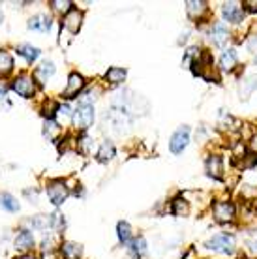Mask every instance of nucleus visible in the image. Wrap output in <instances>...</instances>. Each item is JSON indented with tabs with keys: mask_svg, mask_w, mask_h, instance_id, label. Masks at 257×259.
Returning a JSON list of instances; mask_svg holds the SVG:
<instances>
[{
	"mask_svg": "<svg viewBox=\"0 0 257 259\" xmlns=\"http://www.w3.org/2000/svg\"><path fill=\"white\" fill-rule=\"evenodd\" d=\"M113 107L126 111L130 117L132 115H147L148 111V102L141 94H137L134 91H124L120 94H116V98L113 100Z\"/></svg>",
	"mask_w": 257,
	"mask_h": 259,
	"instance_id": "1",
	"label": "nucleus"
},
{
	"mask_svg": "<svg viewBox=\"0 0 257 259\" xmlns=\"http://www.w3.org/2000/svg\"><path fill=\"white\" fill-rule=\"evenodd\" d=\"M103 120L109 126L111 132H115V134H124L130 128V124H132V117H130L126 111L118 109V107H111L103 115Z\"/></svg>",
	"mask_w": 257,
	"mask_h": 259,
	"instance_id": "2",
	"label": "nucleus"
},
{
	"mask_svg": "<svg viewBox=\"0 0 257 259\" xmlns=\"http://www.w3.org/2000/svg\"><path fill=\"white\" fill-rule=\"evenodd\" d=\"M73 126L81 132L89 130L94 122V107L89 104H79L77 109L73 111Z\"/></svg>",
	"mask_w": 257,
	"mask_h": 259,
	"instance_id": "3",
	"label": "nucleus"
},
{
	"mask_svg": "<svg viewBox=\"0 0 257 259\" xmlns=\"http://www.w3.org/2000/svg\"><path fill=\"white\" fill-rule=\"evenodd\" d=\"M68 195H70V190H68L64 181L55 179V181L47 182V197L51 199V203L55 207H60V205L68 199Z\"/></svg>",
	"mask_w": 257,
	"mask_h": 259,
	"instance_id": "4",
	"label": "nucleus"
},
{
	"mask_svg": "<svg viewBox=\"0 0 257 259\" xmlns=\"http://www.w3.org/2000/svg\"><path fill=\"white\" fill-rule=\"evenodd\" d=\"M206 248L216 253H233L235 252V239L227 233L214 235L212 239L206 242Z\"/></svg>",
	"mask_w": 257,
	"mask_h": 259,
	"instance_id": "5",
	"label": "nucleus"
},
{
	"mask_svg": "<svg viewBox=\"0 0 257 259\" xmlns=\"http://www.w3.org/2000/svg\"><path fill=\"white\" fill-rule=\"evenodd\" d=\"M12 89L21 98H32L36 94V81H34V77L23 73V75H19V77H15L12 81Z\"/></svg>",
	"mask_w": 257,
	"mask_h": 259,
	"instance_id": "6",
	"label": "nucleus"
},
{
	"mask_svg": "<svg viewBox=\"0 0 257 259\" xmlns=\"http://www.w3.org/2000/svg\"><path fill=\"white\" fill-rule=\"evenodd\" d=\"M190 143V128L188 126H180L173 136H171V141H169V150L173 154H182V150L188 147Z\"/></svg>",
	"mask_w": 257,
	"mask_h": 259,
	"instance_id": "7",
	"label": "nucleus"
},
{
	"mask_svg": "<svg viewBox=\"0 0 257 259\" xmlns=\"http://www.w3.org/2000/svg\"><path fill=\"white\" fill-rule=\"evenodd\" d=\"M222 15H224V19L227 23L237 25L244 17V8H242L240 2H225L224 6H222Z\"/></svg>",
	"mask_w": 257,
	"mask_h": 259,
	"instance_id": "8",
	"label": "nucleus"
},
{
	"mask_svg": "<svg viewBox=\"0 0 257 259\" xmlns=\"http://www.w3.org/2000/svg\"><path fill=\"white\" fill-rule=\"evenodd\" d=\"M84 89V79L81 73H71L70 77H68V84H66L64 89V94L62 96L66 100H71V98H77Z\"/></svg>",
	"mask_w": 257,
	"mask_h": 259,
	"instance_id": "9",
	"label": "nucleus"
},
{
	"mask_svg": "<svg viewBox=\"0 0 257 259\" xmlns=\"http://www.w3.org/2000/svg\"><path fill=\"white\" fill-rule=\"evenodd\" d=\"M34 246V235L30 229H26V227H21L17 235H15V239H13V248L15 250H19V252H26V250H30Z\"/></svg>",
	"mask_w": 257,
	"mask_h": 259,
	"instance_id": "10",
	"label": "nucleus"
},
{
	"mask_svg": "<svg viewBox=\"0 0 257 259\" xmlns=\"http://www.w3.org/2000/svg\"><path fill=\"white\" fill-rule=\"evenodd\" d=\"M235 218V207L227 201H222V203H216L214 205V220L220 222V224H227Z\"/></svg>",
	"mask_w": 257,
	"mask_h": 259,
	"instance_id": "11",
	"label": "nucleus"
},
{
	"mask_svg": "<svg viewBox=\"0 0 257 259\" xmlns=\"http://www.w3.org/2000/svg\"><path fill=\"white\" fill-rule=\"evenodd\" d=\"M81 23H83V12H79V10H71L64 15V21H62V25L64 28L68 30L70 34H77V30L81 28Z\"/></svg>",
	"mask_w": 257,
	"mask_h": 259,
	"instance_id": "12",
	"label": "nucleus"
},
{
	"mask_svg": "<svg viewBox=\"0 0 257 259\" xmlns=\"http://www.w3.org/2000/svg\"><path fill=\"white\" fill-rule=\"evenodd\" d=\"M28 28L36 30V32H49L51 30V17L45 13H38L28 19Z\"/></svg>",
	"mask_w": 257,
	"mask_h": 259,
	"instance_id": "13",
	"label": "nucleus"
},
{
	"mask_svg": "<svg viewBox=\"0 0 257 259\" xmlns=\"http://www.w3.org/2000/svg\"><path fill=\"white\" fill-rule=\"evenodd\" d=\"M53 73H55V62H53V60H44V62L34 70V77L44 84V83H47V79L53 77Z\"/></svg>",
	"mask_w": 257,
	"mask_h": 259,
	"instance_id": "14",
	"label": "nucleus"
},
{
	"mask_svg": "<svg viewBox=\"0 0 257 259\" xmlns=\"http://www.w3.org/2000/svg\"><path fill=\"white\" fill-rule=\"evenodd\" d=\"M205 167H206V173L212 177V179H222V175H224V163H222V158L216 154H212L208 160H206Z\"/></svg>",
	"mask_w": 257,
	"mask_h": 259,
	"instance_id": "15",
	"label": "nucleus"
},
{
	"mask_svg": "<svg viewBox=\"0 0 257 259\" xmlns=\"http://www.w3.org/2000/svg\"><path fill=\"white\" fill-rule=\"evenodd\" d=\"M237 64H238V59L235 49H225L222 53V57H220V68L224 71H233L237 68Z\"/></svg>",
	"mask_w": 257,
	"mask_h": 259,
	"instance_id": "16",
	"label": "nucleus"
},
{
	"mask_svg": "<svg viewBox=\"0 0 257 259\" xmlns=\"http://www.w3.org/2000/svg\"><path fill=\"white\" fill-rule=\"evenodd\" d=\"M115 156H116L115 145H113L111 141H103L102 145H100V149H98L96 158H98V162L105 163V162H111Z\"/></svg>",
	"mask_w": 257,
	"mask_h": 259,
	"instance_id": "17",
	"label": "nucleus"
},
{
	"mask_svg": "<svg viewBox=\"0 0 257 259\" xmlns=\"http://www.w3.org/2000/svg\"><path fill=\"white\" fill-rule=\"evenodd\" d=\"M15 51L17 55H21L23 59H26V62H34V60H38V57L41 55L38 47L30 46V44H21V46L15 47Z\"/></svg>",
	"mask_w": 257,
	"mask_h": 259,
	"instance_id": "18",
	"label": "nucleus"
},
{
	"mask_svg": "<svg viewBox=\"0 0 257 259\" xmlns=\"http://www.w3.org/2000/svg\"><path fill=\"white\" fill-rule=\"evenodd\" d=\"M0 207L4 208V210H8V212L15 214V212H19L21 205H19V201L15 199L10 192H2V194H0Z\"/></svg>",
	"mask_w": 257,
	"mask_h": 259,
	"instance_id": "19",
	"label": "nucleus"
},
{
	"mask_svg": "<svg viewBox=\"0 0 257 259\" xmlns=\"http://www.w3.org/2000/svg\"><path fill=\"white\" fill-rule=\"evenodd\" d=\"M229 38V30H227V26L222 25V23H216L212 26V30H210V39H212L216 46H224L225 41Z\"/></svg>",
	"mask_w": 257,
	"mask_h": 259,
	"instance_id": "20",
	"label": "nucleus"
},
{
	"mask_svg": "<svg viewBox=\"0 0 257 259\" xmlns=\"http://www.w3.org/2000/svg\"><path fill=\"white\" fill-rule=\"evenodd\" d=\"M130 253L134 255V257H145L148 252V246H147V240H145V237H137V239H134L132 242H130Z\"/></svg>",
	"mask_w": 257,
	"mask_h": 259,
	"instance_id": "21",
	"label": "nucleus"
},
{
	"mask_svg": "<svg viewBox=\"0 0 257 259\" xmlns=\"http://www.w3.org/2000/svg\"><path fill=\"white\" fill-rule=\"evenodd\" d=\"M186 12L192 19H201L208 12V6L203 0H199V2H186Z\"/></svg>",
	"mask_w": 257,
	"mask_h": 259,
	"instance_id": "22",
	"label": "nucleus"
},
{
	"mask_svg": "<svg viewBox=\"0 0 257 259\" xmlns=\"http://www.w3.org/2000/svg\"><path fill=\"white\" fill-rule=\"evenodd\" d=\"M60 250H62V257H64V259H79V257H81V253H83V248H81V244H77V242H71V240L64 242Z\"/></svg>",
	"mask_w": 257,
	"mask_h": 259,
	"instance_id": "23",
	"label": "nucleus"
},
{
	"mask_svg": "<svg viewBox=\"0 0 257 259\" xmlns=\"http://www.w3.org/2000/svg\"><path fill=\"white\" fill-rule=\"evenodd\" d=\"M126 73H128V71L124 70V68H116V66H113V68H109V70L105 71V81L111 84H120V83H124Z\"/></svg>",
	"mask_w": 257,
	"mask_h": 259,
	"instance_id": "24",
	"label": "nucleus"
},
{
	"mask_svg": "<svg viewBox=\"0 0 257 259\" xmlns=\"http://www.w3.org/2000/svg\"><path fill=\"white\" fill-rule=\"evenodd\" d=\"M13 71V57L8 51L0 49V77H6Z\"/></svg>",
	"mask_w": 257,
	"mask_h": 259,
	"instance_id": "25",
	"label": "nucleus"
},
{
	"mask_svg": "<svg viewBox=\"0 0 257 259\" xmlns=\"http://www.w3.org/2000/svg\"><path fill=\"white\" fill-rule=\"evenodd\" d=\"M116 235H118V240L122 244H130L134 240V233H132V226L128 222H118L116 224Z\"/></svg>",
	"mask_w": 257,
	"mask_h": 259,
	"instance_id": "26",
	"label": "nucleus"
},
{
	"mask_svg": "<svg viewBox=\"0 0 257 259\" xmlns=\"http://www.w3.org/2000/svg\"><path fill=\"white\" fill-rule=\"evenodd\" d=\"M173 214L175 216H188V212H190V205H188V201L184 199V197H177V199L173 201Z\"/></svg>",
	"mask_w": 257,
	"mask_h": 259,
	"instance_id": "27",
	"label": "nucleus"
},
{
	"mask_svg": "<svg viewBox=\"0 0 257 259\" xmlns=\"http://www.w3.org/2000/svg\"><path fill=\"white\" fill-rule=\"evenodd\" d=\"M58 134H60V126H58L53 118H47V120H45V124H44V136L53 141Z\"/></svg>",
	"mask_w": 257,
	"mask_h": 259,
	"instance_id": "28",
	"label": "nucleus"
},
{
	"mask_svg": "<svg viewBox=\"0 0 257 259\" xmlns=\"http://www.w3.org/2000/svg\"><path fill=\"white\" fill-rule=\"evenodd\" d=\"M257 89V77H251V79H246V81H242V87H240V94L244 98H248L251 94V92Z\"/></svg>",
	"mask_w": 257,
	"mask_h": 259,
	"instance_id": "29",
	"label": "nucleus"
},
{
	"mask_svg": "<svg viewBox=\"0 0 257 259\" xmlns=\"http://www.w3.org/2000/svg\"><path fill=\"white\" fill-rule=\"evenodd\" d=\"M51 8L55 10V12H58V13H68V12H71L73 10V4H71L70 0H64V2H58V0H53L51 2Z\"/></svg>",
	"mask_w": 257,
	"mask_h": 259,
	"instance_id": "30",
	"label": "nucleus"
},
{
	"mask_svg": "<svg viewBox=\"0 0 257 259\" xmlns=\"http://www.w3.org/2000/svg\"><path fill=\"white\" fill-rule=\"evenodd\" d=\"M57 115H58V117H64V118H68V117H73V113H71L70 105H68V104L58 105V107H57Z\"/></svg>",
	"mask_w": 257,
	"mask_h": 259,
	"instance_id": "31",
	"label": "nucleus"
},
{
	"mask_svg": "<svg viewBox=\"0 0 257 259\" xmlns=\"http://www.w3.org/2000/svg\"><path fill=\"white\" fill-rule=\"evenodd\" d=\"M25 195L30 199V203H38V192L36 190H30V188L25 190Z\"/></svg>",
	"mask_w": 257,
	"mask_h": 259,
	"instance_id": "32",
	"label": "nucleus"
},
{
	"mask_svg": "<svg viewBox=\"0 0 257 259\" xmlns=\"http://www.w3.org/2000/svg\"><path fill=\"white\" fill-rule=\"evenodd\" d=\"M248 248H250L251 252L257 255V235H255V237H251V239L248 240Z\"/></svg>",
	"mask_w": 257,
	"mask_h": 259,
	"instance_id": "33",
	"label": "nucleus"
},
{
	"mask_svg": "<svg viewBox=\"0 0 257 259\" xmlns=\"http://www.w3.org/2000/svg\"><path fill=\"white\" fill-rule=\"evenodd\" d=\"M244 6L248 12H257V2L255 0H248V2H244Z\"/></svg>",
	"mask_w": 257,
	"mask_h": 259,
	"instance_id": "34",
	"label": "nucleus"
},
{
	"mask_svg": "<svg viewBox=\"0 0 257 259\" xmlns=\"http://www.w3.org/2000/svg\"><path fill=\"white\" fill-rule=\"evenodd\" d=\"M250 150L253 154H257V136H253V139L250 141Z\"/></svg>",
	"mask_w": 257,
	"mask_h": 259,
	"instance_id": "35",
	"label": "nucleus"
},
{
	"mask_svg": "<svg viewBox=\"0 0 257 259\" xmlns=\"http://www.w3.org/2000/svg\"><path fill=\"white\" fill-rule=\"evenodd\" d=\"M6 94H8V91L0 84V102H2V100H6Z\"/></svg>",
	"mask_w": 257,
	"mask_h": 259,
	"instance_id": "36",
	"label": "nucleus"
},
{
	"mask_svg": "<svg viewBox=\"0 0 257 259\" xmlns=\"http://www.w3.org/2000/svg\"><path fill=\"white\" fill-rule=\"evenodd\" d=\"M15 259H36L34 255H28V253H25V255H19V257H15Z\"/></svg>",
	"mask_w": 257,
	"mask_h": 259,
	"instance_id": "37",
	"label": "nucleus"
},
{
	"mask_svg": "<svg viewBox=\"0 0 257 259\" xmlns=\"http://www.w3.org/2000/svg\"><path fill=\"white\" fill-rule=\"evenodd\" d=\"M253 47H257V38H253L250 41V49H253Z\"/></svg>",
	"mask_w": 257,
	"mask_h": 259,
	"instance_id": "38",
	"label": "nucleus"
},
{
	"mask_svg": "<svg viewBox=\"0 0 257 259\" xmlns=\"http://www.w3.org/2000/svg\"><path fill=\"white\" fill-rule=\"evenodd\" d=\"M2 21H4V13H2V10H0V25H2Z\"/></svg>",
	"mask_w": 257,
	"mask_h": 259,
	"instance_id": "39",
	"label": "nucleus"
},
{
	"mask_svg": "<svg viewBox=\"0 0 257 259\" xmlns=\"http://www.w3.org/2000/svg\"><path fill=\"white\" fill-rule=\"evenodd\" d=\"M255 66H257V57H255Z\"/></svg>",
	"mask_w": 257,
	"mask_h": 259,
	"instance_id": "40",
	"label": "nucleus"
}]
</instances>
